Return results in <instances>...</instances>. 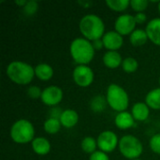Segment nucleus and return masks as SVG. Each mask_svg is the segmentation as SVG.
Wrapping results in <instances>:
<instances>
[{"label": "nucleus", "instance_id": "bb28decb", "mask_svg": "<svg viewBox=\"0 0 160 160\" xmlns=\"http://www.w3.org/2000/svg\"><path fill=\"white\" fill-rule=\"evenodd\" d=\"M22 8H23V12L27 16H33L38 9V3L34 0L27 1L26 5Z\"/></svg>", "mask_w": 160, "mask_h": 160}, {"label": "nucleus", "instance_id": "0eeeda50", "mask_svg": "<svg viewBox=\"0 0 160 160\" xmlns=\"http://www.w3.org/2000/svg\"><path fill=\"white\" fill-rule=\"evenodd\" d=\"M74 82L80 87L90 86L95 79L93 69L87 65H77L72 72Z\"/></svg>", "mask_w": 160, "mask_h": 160}, {"label": "nucleus", "instance_id": "2eb2a0df", "mask_svg": "<svg viewBox=\"0 0 160 160\" xmlns=\"http://www.w3.org/2000/svg\"><path fill=\"white\" fill-rule=\"evenodd\" d=\"M131 114L133 115L135 121L144 122L148 119L150 115V108L145 102H136L131 108Z\"/></svg>", "mask_w": 160, "mask_h": 160}, {"label": "nucleus", "instance_id": "1a4fd4ad", "mask_svg": "<svg viewBox=\"0 0 160 160\" xmlns=\"http://www.w3.org/2000/svg\"><path fill=\"white\" fill-rule=\"evenodd\" d=\"M137 22L133 15L125 13L118 16L114 22V30L121 36H128L136 29Z\"/></svg>", "mask_w": 160, "mask_h": 160}, {"label": "nucleus", "instance_id": "6e6552de", "mask_svg": "<svg viewBox=\"0 0 160 160\" xmlns=\"http://www.w3.org/2000/svg\"><path fill=\"white\" fill-rule=\"evenodd\" d=\"M119 141L116 133L112 130H104L97 138L98 149L107 154L113 152L118 147Z\"/></svg>", "mask_w": 160, "mask_h": 160}, {"label": "nucleus", "instance_id": "7ed1b4c3", "mask_svg": "<svg viewBox=\"0 0 160 160\" xmlns=\"http://www.w3.org/2000/svg\"><path fill=\"white\" fill-rule=\"evenodd\" d=\"M95 51L92 41L84 38H76L69 46L70 55L78 65L88 66L95 57Z\"/></svg>", "mask_w": 160, "mask_h": 160}, {"label": "nucleus", "instance_id": "4c0bfd02", "mask_svg": "<svg viewBox=\"0 0 160 160\" xmlns=\"http://www.w3.org/2000/svg\"><path fill=\"white\" fill-rule=\"evenodd\" d=\"M134 160H142V159H140V158H138V159H134Z\"/></svg>", "mask_w": 160, "mask_h": 160}, {"label": "nucleus", "instance_id": "dca6fc26", "mask_svg": "<svg viewBox=\"0 0 160 160\" xmlns=\"http://www.w3.org/2000/svg\"><path fill=\"white\" fill-rule=\"evenodd\" d=\"M123 58L117 51H107L102 57L103 64L111 69H115L122 66Z\"/></svg>", "mask_w": 160, "mask_h": 160}, {"label": "nucleus", "instance_id": "f03ea898", "mask_svg": "<svg viewBox=\"0 0 160 160\" xmlns=\"http://www.w3.org/2000/svg\"><path fill=\"white\" fill-rule=\"evenodd\" d=\"M6 74L8 79L16 84L27 85L35 77V68L22 61H12L6 68Z\"/></svg>", "mask_w": 160, "mask_h": 160}, {"label": "nucleus", "instance_id": "cd10ccee", "mask_svg": "<svg viewBox=\"0 0 160 160\" xmlns=\"http://www.w3.org/2000/svg\"><path fill=\"white\" fill-rule=\"evenodd\" d=\"M149 146L155 154L160 155V133L152 136L149 142Z\"/></svg>", "mask_w": 160, "mask_h": 160}, {"label": "nucleus", "instance_id": "2f4dec72", "mask_svg": "<svg viewBox=\"0 0 160 160\" xmlns=\"http://www.w3.org/2000/svg\"><path fill=\"white\" fill-rule=\"evenodd\" d=\"M63 111L57 107H52V109L50 111V118H55V119H60V116L62 114Z\"/></svg>", "mask_w": 160, "mask_h": 160}, {"label": "nucleus", "instance_id": "f3484780", "mask_svg": "<svg viewBox=\"0 0 160 160\" xmlns=\"http://www.w3.org/2000/svg\"><path fill=\"white\" fill-rule=\"evenodd\" d=\"M59 120L62 127L66 128H72L79 122V114L73 109H67L63 111Z\"/></svg>", "mask_w": 160, "mask_h": 160}, {"label": "nucleus", "instance_id": "c85d7f7f", "mask_svg": "<svg viewBox=\"0 0 160 160\" xmlns=\"http://www.w3.org/2000/svg\"><path fill=\"white\" fill-rule=\"evenodd\" d=\"M42 95V90L37 86V85H31L28 89H27V96L32 98V99H38L40 98Z\"/></svg>", "mask_w": 160, "mask_h": 160}, {"label": "nucleus", "instance_id": "4468645a", "mask_svg": "<svg viewBox=\"0 0 160 160\" xmlns=\"http://www.w3.org/2000/svg\"><path fill=\"white\" fill-rule=\"evenodd\" d=\"M32 149L38 156H46L51 152L52 144L50 141L44 137H36L31 142Z\"/></svg>", "mask_w": 160, "mask_h": 160}, {"label": "nucleus", "instance_id": "412c9836", "mask_svg": "<svg viewBox=\"0 0 160 160\" xmlns=\"http://www.w3.org/2000/svg\"><path fill=\"white\" fill-rule=\"evenodd\" d=\"M107 105H108V103H107L106 97H104L102 95L95 96L90 101V109L94 112H97V113L102 112L106 109Z\"/></svg>", "mask_w": 160, "mask_h": 160}, {"label": "nucleus", "instance_id": "aec40b11", "mask_svg": "<svg viewBox=\"0 0 160 160\" xmlns=\"http://www.w3.org/2000/svg\"><path fill=\"white\" fill-rule=\"evenodd\" d=\"M145 103L150 109L160 110V87L154 88L147 93L145 97Z\"/></svg>", "mask_w": 160, "mask_h": 160}, {"label": "nucleus", "instance_id": "f704fd0d", "mask_svg": "<svg viewBox=\"0 0 160 160\" xmlns=\"http://www.w3.org/2000/svg\"><path fill=\"white\" fill-rule=\"evenodd\" d=\"M26 3H27V1H25V0H17V1H15V4L20 6L21 8H23L26 5Z\"/></svg>", "mask_w": 160, "mask_h": 160}, {"label": "nucleus", "instance_id": "a878e982", "mask_svg": "<svg viewBox=\"0 0 160 160\" xmlns=\"http://www.w3.org/2000/svg\"><path fill=\"white\" fill-rule=\"evenodd\" d=\"M149 5V1L147 0H131L130 7L136 13L138 12H144Z\"/></svg>", "mask_w": 160, "mask_h": 160}, {"label": "nucleus", "instance_id": "393cba45", "mask_svg": "<svg viewBox=\"0 0 160 160\" xmlns=\"http://www.w3.org/2000/svg\"><path fill=\"white\" fill-rule=\"evenodd\" d=\"M121 67H122V68H123V70L125 72L133 73V72L137 71V69L139 68V63H138L136 58L128 56V57H126L123 60V63H122Z\"/></svg>", "mask_w": 160, "mask_h": 160}, {"label": "nucleus", "instance_id": "7c9ffc66", "mask_svg": "<svg viewBox=\"0 0 160 160\" xmlns=\"http://www.w3.org/2000/svg\"><path fill=\"white\" fill-rule=\"evenodd\" d=\"M134 18H135L136 22L139 23V24H142V23H144L147 21V15L144 12H138V13H136Z\"/></svg>", "mask_w": 160, "mask_h": 160}, {"label": "nucleus", "instance_id": "f257e3e1", "mask_svg": "<svg viewBox=\"0 0 160 160\" xmlns=\"http://www.w3.org/2000/svg\"><path fill=\"white\" fill-rule=\"evenodd\" d=\"M79 29L82 37L90 41L102 38L105 32V23L97 14H86L80 20Z\"/></svg>", "mask_w": 160, "mask_h": 160}, {"label": "nucleus", "instance_id": "9b49d317", "mask_svg": "<svg viewBox=\"0 0 160 160\" xmlns=\"http://www.w3.org/2000/svg\"><path fill=\"white\" fill-rule=\"evenodd\" d=\"M104 48L108 51H117L122 48L124 44V38L115 30L108 31L102 37Z\"/></svg>", "mask_w": 160, "mask_h": 160}, {"label": "nucleus", "instance_id": "423d86ee", "mask_svg": "<svg viewBox=\"0 0 160 160\" xmlns=\"http://www.w3.org/2000/svg\"><path fill=\"white\" fill-rule=\"evenodd\" d=\"M118 148L121 155L129 160L138 159L143 152L142 142L137 137L130 134L124 135L120 139Z\"/></svg>", "mask_w": 160, "mask_h": 160}, {"label": "nucleus", "instance_id": "c9c22d12", "mask_svg": "<svg viewBox=\"0 0 160 160\" xmlns=\"http://www.w3.org/2000/svg\"><path fill=\"white\" fill-rule=\"evenodd\" d=\"M158 11H159V13H160V1L158 2Z\"/></svg>", "mask_w": 160, "mask_h": 160}, {"label": "nucleus", "instance_id": "c756f323", "mask_svg": "<svg viewBox=\"0 0 160 160\" xmlns=\"http://www.w3.org/2000/svg\"><path fill=\"white\" fill-rule=\"evenodd\" d=\"M89 160H110V158H109L107 153H104L100 150H98L94 154L90 155Z\"/></svg>", "mask_w": 160, "mask_h": 160}, {"label": "nucleus", "instance_id": "4be33fe9", "mask_svg": "<svg viewBox=\"0 0 160 160\" xmlns=\"http://www.w3.org/2000/svg\"><path fill=\"white\" fill-rule=\"evenodd\" d=\"M81 148L82 150L86 153V154H89V155H92L94 154L97 150L98 147V142L95 138L93 137H90V136H87L85 138H83L81 142Z\"/></svg>", "mask_w": 160, "mask_h": 160}, {"label": "nucleus", "instance_id": "b1692460", "mask_svg": "<svg viewBox=\"0 0 160 160\" xmlns=\"http://www.w3.org/2000/svg\"><path fill=\"white\" fill-rule=\"evenodd\" d=\"M106 5L108 8L113 11L121 12L126 10L130 6L129 0H106Z\"/></svg>", "mask_w": 160, "mask_h": 160}, {"label": "nucleus", "instance_id": "39448f33", "mask_svg": "<svg viewBox=\"0 0 160 160\" xmlns=\"http://www.w3.org/2000/svg\"><path fill=\"white\" fill-rule=\"evenodd\" d=\"M10 138L18 144H27L35 139V128L27 119L15 121L10 128Z\"/></svg>", "mask_w": 160, "mask_h": 160}, {"label": "nucleus", "instance_id": "72a5a7b5", "mask_svg": "<svg viewBox=\"0 0 160 160\" xmlns=\"http://www.w3.org/2000/svg\"><path fill=\"white\" fill-rule=\"evenodd\" d=\"M79 4H80V5H82L83 8H89L93 3H92L91 1H79Z\"/></svg>", "mask_w": 160, "mask_h": 160}, {"label": "nucleus", "instance_id": "9d476101", "mask_svg": "<svg viewBox=\"0 0 160 160\" xmlns=\"http://www.w3.org/2000/svg\"><path fill=\"white\" fill-rule=\"evenodd\" d=\"M64 98L63 90L57 85H50L42 90L40 100L42 103L49 107H55L58 105Z\"/></svg>", "mask_w": 160, "mask_h": 160}, {"label": "nucleus", "instance_id": "a211bd4d", "mask_svg": "<svg viewBox=\"0 0 160 160\" xmlns=\"http://www.w3.org/2000/svg\"><path fill=\"white\" fill-rule=\"evenodd\" d=\"M53 68L47 63H40L35 67V76L40 81H49L53 76Z\"/></svg>", "mask_w": 160, "mask_h": 160}, {"label": "nucleus", "instance_id": "ddd939ff", "mask_svg": "<svg viewBox=\"0 0 160 160\" xmlns=\"http://www.w3.org/2000/svg\"><path fill=\"white\" fill-rule=\"evenodd\" d=\"M114 124L115 126L122 130L129 129L135 126V119L131 112L125 111L118 112L114 118Z\"/></svg>", "mask_w": 160, "mask_h": 160}, {"label": "nucleus", "instance_id": "6ab92c4d", "mask_svg": "<svg viewBox=\"0 0 160 160\" xmlns=\"http://www.w3.org/2000/svg\"><path fill=\"white\" fill-rule=\"evenodd\" d=\"M149 40L145 29L136 28L129 36V41L134 47H142Z\"/></svg>", "mask_w": 160, "mask_h": 160}, {"label": "nucleus", "instance_id": "5701e85b", "mask_svg": "<svg viewBox=\"0 0 160 160\" xmlns=\"http://www.w3.org/2000/svg\"><path fill=\"white\" fill-rule=\"evenodd\" d=\"M61 123L59 119H55V118H48L44 124H43V129L46 133L48 134H56L60 131L61 129Z\"/></svg>", "mask_w": 160, "mask_h": 160}, {"label": "nucleus", "instance_id": "e433bc0d", "mask_svg": "<svg viewBox=\"0 0 160 160\" xmlns=\"http://www.w3.org/2000/svg\"><path fill=\"white\" fill-rule=\"evenodd\" d=\"M158 82H159V85H160V76H159V79H158Z\"/></svg>", "mask_w": 160, "mask_h": 160}, {"label": "nucleus", "instance_id": "20e7f679", "mask_svg": "<svg viewBox=\"0 0 160 160\" xmlns=\"http://www.w3.org/2000/svg\"><path fill=\"white\" fill-rule=\"evenodd\" d=\"M106 99L108 105L115 112H121L127 111L129 105V97L128 92L119 84L111 83L106 91Z\"/></svg>", "mask_w": 160, "mask_h": 160}, {"label": "nucleus", "instance_id": "f8f14e48", "mask_svg": "<svg viewBox=\"0 0 160 160\" xmlns=\"http://www.w3.org/2000/svg\"><path fill=\"white\" fill-rule=\"evenodd\" d=\"M149 40L157 46H160V17L150 20L145 27Z\"/></svg>", "mask_w": 160, "mask_h": 160}, {"label": "nucleus", "instance_id": "473e14b6", "mask_svg": "<svg viewBox=\"0 0 160 160\" xmlns=\"http://www.w3.org/2000/svg\"><path fill=\"white\" fill-rule=\"evenodd\" d=\"M92 44H93V47H94L95 50H101L102 48H104V44H103L102 38L92 41Z\"/></svg>", "mask_w": 160, "mask_h": 160}]
</instances>
